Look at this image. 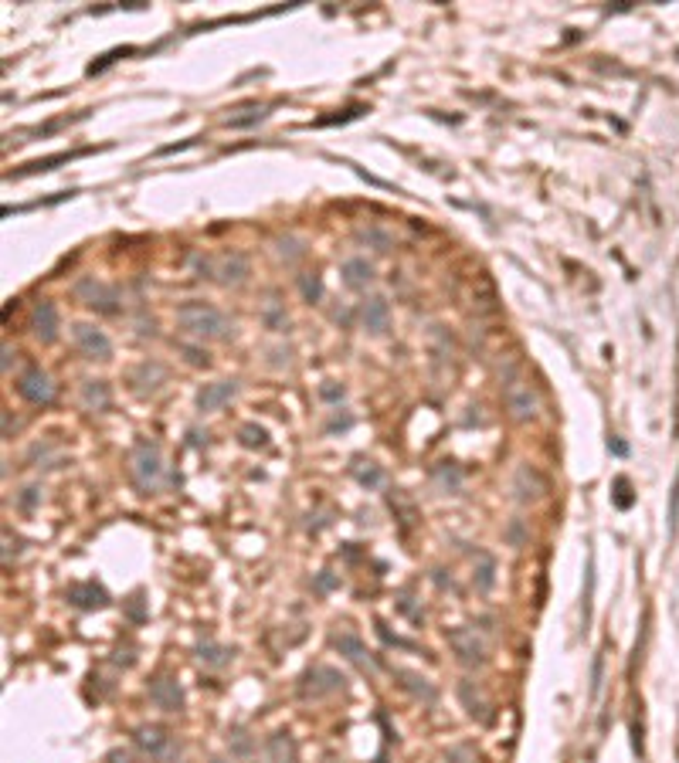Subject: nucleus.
Here are the masks:
<instances>
[{
	"label": "nucleus",
	"instance_id": "1",
	"mask_svg": "<svg viewBox=\"0 0 679 763\" xmlns=\"http://www.w3.org/2000/svg\"><path fill=\"white\" fill-rule=\"evenodd\" d=\"M177 323L184 333H191L197 340H232L234 336V323L211 303H201V299H187V303L177 305Z\"/></svg>",
	"mask_w": 679,
	"mask_h": 763
},
{
	"label": "nucleus",
	"instance_id": "2",
	"mask_svg": "<svg viewBox=\"0 0 679 763\" xmlns=\"http://www.w3.org/2000/svg\"><path fill=\"white\" fill-rule=\"evenodd\" d=\"M503 404L506 411H509V418L520 421V424H526V421H533L541 414V397H537L533 383L520 374L517 363H509L503 374Z\"/></svg>",
	"mask_w": 679,
	"mask_h": 763
},
{
	"label": "nucleus",
	"instance_id": "3",
	"mask_svg": "<svg viewBox=\"0 0 679 763\" xmlns=\"http://www.w3.org/2000/svg\"><path fill=\"white\" fill-rule=\"evenodd\" d=\"M130 472H133V482L139 492H160L163 485V458H160V448L154 441H136L133 455H130Z\"/></svg>",
	"mask_w": 679,
	"mask_h": 763
},
{
	"label": "nucleus",
	"instance_id": "4",
	"mask_svg": "<svg viewBox=\"0 0 679 763\" xmlns=\"http://www.w3.org/2000/svg\"><path fill=\"white\" fill-rule=\"evenodd\" d=\"M75 299L82 305H89L92 312H99V316H116L119 309H122L119 288L106 286V282H99L92 275H85V279H78L75 282Z\"/></svg>",
	"mask_w": 679,
	"mask_h": 763
},
{
	"label": "nucleus",
	"instance_id": "5",
	"mask_svg": "<svg viewBox=\"0 0 679 763\" xmlns=\"http://www.w3.org/2000/svg\"><path fill=\"white\" fill-rule=\"evenodd\" d=\"M446 638H448L452 655H455L466 668H483L486 665V645H483V638H479L472 628H448Z\"/></svg>",
	"mask_w": 679,
	"mask_h": 763
},
{
	"label": "nucleus",
	"instance_id": "6",
	"mask_svg": "<svg viewBox=\"0 0 679 763\" xmlns=\"http://www.w3.org/2000/svg\"><path fill=\"white\" fill-rule=\"evenodd\" d=\"M343 686H347V679L330 665H312V668H306L303 679H299V692H303L306 699H323V696L340 692Z\"/></svg>",
	"mask_w": 679,
	"mask_h": 763
},
{
	"label": "nucleus",
	"instance_id": "7",
	"mask_svg": "<svg viewBox=\"0 0 679 763\" xmlns=\"http://www.w3.org/2000/svg\"><path fill=\"white\" fill-rule=\"evenodd\" d=\"M18 394L28 404L48 407V404L55 401V383H51V377L41 366H24L18 377Z\"/></svg>",
	"mask_w": 679,
	"mask_h": 763
},
{
	"label": "nucleus",
	"instance_id": "8",
	"mask_svg": "<svg viewBox=\"0 0 679 763\" xmlns=\"http://www.w3.org/2000/svg\"><path fill=\"white\" fill-rule=\"evenodd\" d=\"M455 692H459V703H462V709L469 712V720H476L479 726H493L496 723V709H493V703L486 699V692L472 679H462L459 686H455Z\"/></svg>",
	"mask_w": 679,
	"mask_h": 763
},
{
	"label": "nucleus",
	"instance_id": "9",
	"mask_svg": "<svg viewBox=\"0 0 679 763\" xmlns=\"http://www.w3.org/2000/svg\"><path fill=\"white\" fill-rule=\"evenodd\" d=\"M133 743L150 757V760H170L174 757V736L163 726H136Z\"/></svg>",
	"mask_w": 679,
	"mask_h": 763
},
{
	"label": "nucleus",
	"instance_id": "10",
	"mask_svg": "<svg viewBox=\"0 0 679 763\" xmlns=\"http://www.w3.org/2000/svg\"><path fill=\"white\" fill-rule=\"evenodd\" d=\"M72 336H75L78 350H82L89 360H113V343H109V336H106L99 326L75 323L72 326Z\"/></svg>",
	"mask_w": 679,
	"mask_h": 763
},
{
	"label": "nucleus",
	"instance_id": "11",
	"mask_svg": "<svg viewBox=\"0 0 679 763\" xmlns=\"http://www.w3.org/2000/svg\"><path fill=\"white\" fill-rule=\"evenodd\" d=\"M59 309H55V303H48V299H41V303H35V309H31V333L38 336L41 343L44 346H51L55 340H59Z\"/></svg>",
	"mask_w": 679,
	"mask_h": 763
},
{
	"label": "nucleus",
	"instance_id": "12",
	"mask_svg": "<svg viewBox=\"0 0 679 763\" xmlns=\"http://www.w3.org/2000/svg\"><path fill=\"white\" fill-rule=\"evenodd\" d=\"M249 275H252V265H249V258H245L241 251H228V255L217 262V271H214V279H217L225 288L245 286V282H249Z\"/></svg>",
	"mask_w": 679,
	"mask_h": 763
},
{
	"label": "nucleus",
	"instance_id": "13",
	"mask_svg": "<svg viewBox=\"0 0 679 763\" xmlns=\"http://www.w3.org/2000/svg\"><path fill=\"white\" fill-rule=\"evenodd\" d=\"M150 699L163 712H180L184 709V688L177 686L174 675H156L154 682H150Z\"/></svg>",
	"mask_w": 679,
	"mask_h": 763
},
{
	"label": "nucleus",
	"instance_id": "14",
	"mask_svg": "<svg viewBox=\"0 0 679 763\" xmlns=\"http://www.w3.org/2000/svg\"><path fill=\"white\" fill-rule=\"evenodd\" d=\"M513 492H517V502H537V499L547 496V478L533 468V465H520L517 476H513Z\"/></svg>",
	"mask_w": 679,
	"mask_h": 763
},
{
	"label": "nucleus",
	"instance_id": "15",
	"mask_svg": "<svg viewBox=\"0 0 679 763\" xmlns=\"http://www.w3.org/2000/svg\"><path fill=\"white\" fill-rule=\"evenodd\" d=\"M65 597H68V604H75V608H82V610L109 608V594H106V587H102V584H96V580H82V584H72V587L65 591Z\"/></svg>",
	"mask_w": 679,
	"mask_h": 763
},
{
	"label": "nucleus",
	"instance_id": "16",
	"mask_svg": "<svg viewBox=\"0 0 679 763\" xmlns=\"http://www.w3.org/2000/svg\"><path fill=\"white\" fill-rule=\"evenodd\" d=\"M234 394H238V383H234V381L204 383V387L197 390V411H204V414H211V411H221L225 404L232 401Z\"/></svg>",
	"mask_w": 679,
	"mask_h": 763
},
{
	"label": "nucleus",
	"instance_id": "17",
	"mask_svg": "<svg viewBox=\"0 0 679 763\" xmlns=\"http://www.w3.org/2000/svg\"><path fill=\"white\" fill-rule=\"evenodd\" d=\"M360 319H364V329L374 333V336H384L391 329V305L388 299H381V295H370L364 299L360 305Z\"/></svg>",
	"mask_w": 679,
	"mask_h": 763
},
{
	"label": "nucleus",
	"instance_id": "18",
	"mask_svg": "<svg viewBox=\"0 0 679 763\" xmlns=\"http://www.w3.org/2000/svg\"><path fill=\"white\" fill-rule=\"evenodd\" d=\"M330 645H333L336 651H340V655H343L347 662H353V665L374 668V658H370L367 645H364V641H360V638H357L353 631H336V634L330 638Z\"/></svg>",
	"mask_w": 679,
	"mask_h": 763
},
{
	"label": "nucleus",
	"instance_id": "19",
	"mask_svg": "<svg viewBox=\"0 0 679 763\" xmlns=\"http://www.w3.org/2000/svg\"><path fill=\"white\" fill-rule=\"evenodd\" d=\"M163 381H167V366L156 360H143L139 366L130 370V383H133L136 394H154Z\"/></svg>",
	"mask_w": 679,
	"mask_h": 763
},
{
	"label": "nucleus",
	"instance_id": "20",
	"mask_svg": "<svg viewBox=\"0 0 679 763\" xmlns=\"http://www.w3.org/2000/svg\"><path fill=\"white\" fill-rule=\"evenodd\" d=\"M394 679H401V686L415 696V699H422V703H435L438 699V692H435V686L428 682L425 675H418V672H407V668H394Z\"/></svg>",
	"mask_w": 679,
	"mask_h": 763
},
{
	"label": "nucleus",
	"instance_id": "21",
	"mask_svg": "<svg viewBox=\"0 0 679 763\" xmlns=\"http://www.w3.org/2000/svg\"><path fill=\"white\" fill-rule=\"evenodd\" d=\"M340 275H343V282L350 288H367L374 282V265H370L367 258H347L343 265H340Z\"/></svg>",
	"mask_w": 679,
	"mask_h": 763
},
{
	"label": "nucleus",
	"instance_id": "22",
	"mask_svg": "<svg viewBox=\"0 0 679 763\" xmlns=\"http://www.w3.org/2000/svg\"><path fill=\"white\" fill-rule=\"evenodd\" d=\"M265 763H296V743L289 733H272L265 740Z\"/></svg>",
	"mask_w": 679,
	"mask_h": 763
},
{
	"label": "nucleus",
	"instance_id": "23",
	"mask_svg": "<svg viewBox=\"0 0 679 763\" xmlns=\"http://www.w3.org/2000/svg\"><path fill=\"white\" fill-rule=\"evenodd\" d=\"M82 404H85L89 411H109V404H113L109 383L106 381H85L82 383Z\"/></svg>",
	"mask_w": 679,
	"mask_h": 763
},
{
	"label": "nucleus",
	"instance_id": "24",
	"mask_svg": "<svg viewBox=\"0 0 679 763\" xmlns=\"http://www.w3.org/2000/svg\"><path fill=\"white\" fill-rule=\"evenodd\" d=\"M472 580H476V591H483V594L493 591V584H496V560L489 554H476V573H472Z\"/></svg>",
	"mask_w": 679,
	"mask_h": 763
},
{
	"label": "nucleus",
	"instance_id": "25",
	"mask_svg": "<svg viewBox=\"0 0 679 763\" xmlns=\"http://www.w3.org/2000/svg\"><path fill=\"white\" fill-rule=\"evenodd\" d=\"M262 323L272 333H286L289 329V316H286V309H282L279 299H269V303L262 305Z\"/></svg>",
	"mask_w": 679,
	"mask_h": 763
},
{
	"label": "nucleus",
	"instance_id": "26",
	"mask_svg": "<svg viewBox=\"0 0 679 763\" xmlns=\"http://www.w3.org/2000/svg\"><path fill=\"white\" fill-rule=\"evenodd\" d=\"M241 115H228L225 119V126L228 130H249L255 122H262L265 115H269V106H245V109H238Z\"/></svg>",
	"mask_w": 679,
	"mask_h": 763
},
{
	"label": "nucleus",
	"instance_id": "27",
	"mask_svg": "<svg viewBox=\"0 0 679 763\" xmlns=\"http://www.w3.org/2000/svg\"><path fill=\"white\" fill-rule=\"evenodd\" d=\"M275 255H279L286 265H296L299 258H306V241L286 234V238H279V241H275Z\"/></svg>",
	"mask_w": 679,
	"mask_h": 763
},
{
	"label": "nucleus",
	"instance_id": "28",
	"mask_svg": "<svg viewBox=\"0 0 679 763\" xmlns=\"http://www.w3.org/2000/svg\"><path fill=\"white\" fill-rule=\"evenodd\" d=\"M232 655H234L232 649H221V645H214V641H201V645H197V658H201L204 665H214V668L228 665Z\"/></svg>",
	"mask_w": 679,
	"mask_h": 763
},
{
	"label": "nucleus",
	"instance_id": "29",
	"mask_svg": "<svg viewBox=\"0 0 679 763\" xmlns=\"http://www.w3.org/2000/svg\"><path fill=\"white\" fill-rule=\"evenodd\" d=\"M82 153H55V156H44L38 163H31L28 170H18V173H7V180H14V177H31V173H44V170H55L59 163H68V160H75Z\"/></svg>",
	"mask_w": 679,
	"mask_h": 763
},
{
	"label": "nucleus",
	"instance_id": "30",
	"mask_svg": "<svg viewBox=\"0 0 679 763\" xmlns=\"http://www.w3.org/2000/svg\"><path fill=\"white\" fill-rule=\"evenodd\" d=\"M299 292H303V299L310 305L320 303V299H323V279H320L316 271H303V275H299Z\"/></svg>",
	"mask_w": 679,
	"mask_h": 763
},
{
	"label": "nucleus",
	"instance_id": "31",
	"mask_svg": "<svg viewBox=\"0 0 679 763\" xmlns=\"http://www.w3.org/2000/svg\"><path fill=\"white\" fill-rule=\"evenodd\" d=\"M228 746H232V753L238 757V760H252L255 743L245 729H232V733H228Z\"/></svg>",
	"mask_w": 679,
	"mask_h": 763
},
{
	"label": "nucleus",
	"instance_id": "32",
	"mask_svg": "<svg viewBox=\"0 0 679 763\" xmlns=\"http://www.w3.org/2000/svg\"><path fill=\"white\" fill-rule=\"evenodd\" d=\"M238 441H241L245 448H265V444H269V431L258 428V424H241V428H238Z\"/></svg>",
	"mask_w": 679,
	"mask_h": 763
},
{
	"label": "nucleus",
	"instance_id": "33",
	"mask_svg": "<svg viewBox=\"0 0 679 763\" xmlns=\"http://www.w3.org/2000/svg\"><path fill=\"white\" fill-rule=\"evenodd\" d=\"M353 476H357L360 485H367V489H377V485L384 482V472H381L374 461H357V465H353Z\"/></svg>",
	"mask_w": 679,
	"mask_h": 763
},
{
	"label": "nucleus",
	"instance_id": "34",
	"mask_svg": "<svg viewBox=\"0 0 679 763\" xmlns=\"http://www.w3.org/2000/svg\"><path fill=\"white\" fill-rule=\"evenodd\" d=\"M612 489H615V492H612V502H615L619 509H632V502H636V496H632V482L625 476H619Z\"/></svg>",
	"mask_w": 679,
	"mask_h": 763
},
{
	"label": "nucleus",
	"instance_id": "35",
	"mask_svg": "<svg viewBox=\"0 0 679 763\" xmlns=\"http://www.w3.org/2000/svg\"><path fill=\"white\" fill-rule=\"evenodd\" d=\"M446 763H479V753L472 743H455L446 750Z\"/></svg>",
	"mask_w": 679,
	"mask_h": 763
},
{
	"label": "nucleus",
	"instance_id": "36",
	"mask_svg": "<svg viewBox=\"0 0 679 763\" xmlns=\"http://www.w3.org/2000/svg\"><path fill=\"white\" fill-rule=\"evenodd\" d=\"M357 238H360L364 245H374V251H391V234H388V231L367 228V231H357Z\"/></svg>",
	"mask_w": 679,
	"mask_h": 763
},
{
	"label": "nucleus",
	"instance_id": "37",
	"mask_svg": "<svg viewBox=\"0 0 679 763\" xmlns=\"http://www.w3.org/2000/svg\"><path fill=\"white\" fill-rule=\"evenodd\" d=\"M435 478L446 485L448 492H459V485H462V476H459V468H452V465H438V472Z\"/></svg>",
	"mask_w": 679,
	"mask_h": 763
},
{
	"label": "nucleus",
	"instance_id": "38",
	"mask_svg": "<svg viewBox=\"0 0 679 763\" xmlns=\"http://www.w3.org/2000/svg\"><path fill=\"white\" fill-rule=\"evenodd\" d=\"M122 55H133V48H116V51H109V55H102V58H99V61H92V65H89V75H99V72H106V68H109L113 61H119V58H122Z\"/></svg>",
	"mask_w": 679,
	"mask_h": 763
},
{
	"label": "nucleus",
	"instance_id": "39",
	"mask_svg": "<svg viewBox=\"0 0 679 763\" xmlns=\"http://www.w3.org/2000/svg\"><path fill=\"white\" fill-rule=\"evenodd\" d=\"M602 668H604V655L598 651V655H595V662H591V696H598V692H602Z\"/></svg>",
	"mask_w": 679,
	"mask_h": 763
},
{
	"label": "nucleus",
	"instance_id": "40",
	"mask_svg": "<svg viewBox=\"0 0 679 763\" xmlns=\"http://www.w3.org/2000/svg\"><path fill=\"white\" fill-rule=\"evenodd\" d=\"M377 634H381V638H384L388 645H394V649H415L411 641H405V638H398V634H391L388 625H384V621H377Z\"/></svg>",
	"mask_w": 679,
	"mask_h": 763
},
{
	"label": "nucleus",
	"instance_id": "41",
	"mask_svg": "<svg viewBox=\"0 0 679 763\" xmlns=\"http://www.w3.org/2000/svg\"><path fill=\"white\" fill-rule=\"evenodd\" d=\"M506 539H509V547H524L526 530H524V523H520V519H517V523H509V530H506Z\"/></svg>",
	"mask_w": 679,
	"mask_h": 763
},
{
	"label": "nucleus",
	"instance_id": "42",
	"mask_svg": "<svg viewBox=\"0 0 679 763\" xmlns=\"http://www.w3.org/2000/svg\"><path fill=\"white\" fill-rule=\"evenodd\" d=\"M180 353L187 357V363H194V366H208V353L204 350H197V346H180Z\"/></svg>",
	"mask_w": 679,
	"mask_h": 763
},
{
	"label": "nucleus",
	"instance_id": "43",
	"mask_svg": "<svg viewBox=\"0 0 679 763\" xmlns=\"http://www.w3.org/2000/svg\"><path fill=\"white\" fill-rule=\"evenodd\" d=\"M676 519H679V476L676 485H673V502H669V530L676 533Z\"/></svg>",
	"mask_w": 679,
	"mask_h": 763
},
{
	"label": "nucleus",
	"instance_id": "44",
	"mask_svg": "<svg viewBox=\"0 0 679 763\" xmlns=\"http://www.w3.org/2000/svg\"><path fill=\"white\" fill-rule=\"evenodd\" d=\"M126 608H130V617H133V621H143V594H133V597L126 601Z\"/></svg>",
	"mask_w": 679,
	"mask_h": 763
},
{
	"label": "nucleus",
	"instance_id": "45",
	"mask_svg": "<svg viewBox=\"0 0 679 763\" xmlns=\"http://www.w3.org/2000/svg\"><path fill=\"white\" fill-rule=\"evenodd\" d=\"M194 268H197V279H214V271H217V268H214L208 258H201V255L194 258Z\"/></svg>",
	"mask_w": 679,
	"mask_h": 763
},
{
	"label": "nucleus",
	"instance_id": "46",
	"mask_svg": "<svg viewBox=\"0 0 679 763\" xmlns=\"http://www.w3.org/2000/svg\"><path fill=\"white\" fill-rule=\"evenodd\" d=\"M320 394H323L327 401H340V397H343V387H336V383H323V387H320Z\"/></svg>",
	"mask_w": 679,
	"mask_h": 763
},
{
	"label": "nucleus",
	"instance_id": "47",
	"mask_svg": "<svg viewBox=\"0 0 679 763\" xmlns=\"http://www.w3.org/2000/svg\"><path fill=\"white\" fill-rule=\"evenodd\" d=\"M14 357H18V353H14V346L4 343V374H11V363H14Z\"/></svg>",
	"mask_w": 679,
	"mask_h": 763
},
{
	"label": "nucleus",
	"instance_id": "48",
	"mask_svg": "<svg viewBox=\"0 0 679 763\" xmlns=\"http://www.w3.org/2000/svg\"><path fill=\"white\" fill-rule=\"evenodd\" d=\"M35 499H38V489H24V496H20V509H31V506H35Z\"/></svg>",
	"mask_w": 679,
	"mask_h": 763
},
{
	"label": "nucleus",
	"instance_id": "49",
	"mask_svg": "<svg viewBox=\"0 0 679 763\" xmlns=\"http://www.w3.org/2000/svg\"><path fill=\"white\" fill-rule=\"evenodd\" d=\"M18 428V421L11 418V411H4V438H11V431Z\"/></svg>",
	"mask_w": 679,
	"mask_h": 763
},
{
	"label": "nucleus",
	"instance_id": "50",
	"mask_svg": "<svg viewBox=\"0 0 679 763\" xmlns=\"http://www.w3.org/2000/svg\"><path fill=\"white\" fill-rule=\"evenodd\" d=\"M435 584H438V587H455L452 577H446V570H435Z\"/></svg>",
	"mask_w": 679,
	"mask_h": 763
},
{
	"label": "nucleus",
	"instance_id": "51",
	"mask_svg": "<svg viewBox=\"0 0 679 763\" xmlns=\"http://www.w3.org/2000/svg\"><path fill=\"white\" fill-rule=\"evenodd\" d=\"M109 760H113V763H130V757H126L122 750H113V753H109Z\"/></svg>",
	"mask_w": 679,
	"mask_h": 763
},
{
	"label": "nucleus",
	"instance_id": "52",
	"mask_svg": "<svg viewBox=\"0 0 679 763\" xmlns=\"http://www.w3.org/2000/svg\"><path fill=\"white\" fill-rule=\"evenodd\" d=\"M333 584H336V580H333V577H327V573H323V577H320V591H330Z\"/></svg>",
	"mask_w": 679,
	"mask_h": 763
},
{
	"label": "nucleus",
	"instance_id": "53",
	"mask_svg": "<svg viewBox=\"0 0 679 763\" xmlns=\"http://www.w3.org/2000/svg\"><path fill=\"white\" fill-rule=\"evenodd\" d=\"M612 452H615V455H625V452H628V448H625V441H612Z\"/></svg>",
	"mask_w": 679,
	"mask_h": 763
},
{
	"label": "nucleus",
	"instance_id": "54",
	"mask_svg": "<svg viewBox=\"0 0 679 763\" xmlns=\"http://www.w3.org/2000/svg\"><path fill=\"white\" fill-rule=\"evenodd\" d=\"M211 763H225V760H211Z\"/></svg>",
	"mask_w": 679,
	"mask_h": 763
}]
</instances>
